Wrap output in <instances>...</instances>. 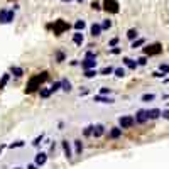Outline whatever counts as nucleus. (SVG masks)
<instances>
[{"instance_id": "1", "label": "nucleus", "mask_w": 169, "mask_h": 169, "mask_svg": "<svg viewBox=\"0 0 169 169\" xmlns=\"http://www.w3.org/2000/svg\"><path fill=\"white\" fill-rule=\"evenodd\" d=\"M49 78V74H48V71H42L41 74H36V76H32L31 79H29V83H27V86H26V93H32V91H36L39 86H41L46 79Z\"/></svg>"}, {"instance_id": "2", "label": "nucleus", "mask_w": 169, "mask_h": 169, "mask_svg": "<svg viewBox=\"0 0 169 169\" xmlns=\"http://www.w3.org/2000/svg\"><path fill=\"white\" fill-rule=\"evenodd\" d=\"M51 27L54 29V34H56V36H61L64 31L69 29V24L66 21H63V19H58V21H54V24Z\"/></svg>"}, {"instance_id": "3", "label": "nucleus", "mask_w": 169, "mask_h": 169, "mask_svg": "<svg viewBox=\"0 0 169 169\" xmlns=\"http://www.w3.org/2000/svg\"><path fill=\"white\" fill-rule=\"evenodd\" d=\"M103 9L107 12H110V14H118L120 5H118L117 0H103Z\"/></svg>"}, {"instance_id": "4", "label": "nucleus", "mask_w": 169, "mask_h": 169, "mask_svg": "<svg viewBox=\"0 0 169 169\" xmlns=\"http://www.w3.org/2000/svg\"><path fill=\"white\" fill-rule=\"evenodd\" d=\"M118 123H120V129H130L135 123V120H134L132 115H123L118 118Z\"/></svg>"}, {"instance_id": "5", "label": "nucleus", "mask_w": 169, "mask_h": 169, "mask_svg": "<svg viewBox=\"0 0 169 169\" xmlns=\"http://www.w3.org/2000/svg\"><path fill=\"white\" fill-rule=\"evenodd\" d=\"M161 51H162V44H161V42H156V44H152V46L144 48V53L149 54V56H156V54H159Z\"/></svg>"}, {"instance_id": "6", "label": "nucleus", "mask_w": 169, "mask_h": 169, "mask_svg": "<svg viewBox=\"0 0 169 169\" xmlns=\"http://www.w3.org/2000/svg\"><path fill=\"white\" fill-rule=\"evenodd\" d=\"M12 21H14V10H7V9L0 10V22L2 24H9Z\"/></svg>"}, {"instance_id": "7", "label": "nucleus", "mask_w": 169, "mask_h": 169, "mask_svg": "<svg viewBox=\"0 0 169 169\" xmlns=\"http://www.w3.org/2000/svg\"><path fill=\"white\" fill-rule=\"evenodd\" d=\"M147 112V120L151 118V120H156V118H159L161 117V110L159 108H151V110H145Z\"/></svg>"}, {"instance_id": "8", "label": "nucleus", "mask_w": 169, "mask_h": 169, "mask_svg": "<svg viewBox=\"0 0 169 169\" xmlns=\"http://www.w3.org/2000/svg\"><path fill=\"white\" fill-rule=\"evenodd\" d=\"M46 161H48V154L46 152H39L36 156V166H44Z\"/></svg>"}, {"instance_id": "9", "label": "nucleus", "mask_w": 169, "mask_h": 169, "mask_svg": "<svg viewBox=\"0 0 169 169\" xmlns=\"http://www.w3.org/2000/svg\"><path fill=\"white\" fill-rule=\"evenodd\" d=\"M134 120L139 122V123H144V122H147V112H145V110H139V112H137V117H135Z\"/></svg>"}, {"instance_id": "10", "label": "nucleus", "mask_w": 169, "mask_h": 169, "mask_svg": "<svg viewBox=\"0 0 169 169\" xmlns=\"http://www.w3.org/2000/svg\"><path fill=\"white\" fill-rule=\"evenodd\" d=\"M103 132H105V127L101 125V123L95 125V127H93V130H91V134H93L95 137H101V135H103Z\"/></svg>"}, {"instance_id": "11", "label": "nucleus", "mask_w": 169, "mask_h": 169, "mask_svg": "<svg viewBox=\"0 0 169 169\" xmlns=\"http://www.w3.org/2000/svg\"><path fill=\"white\" fill-rule=\"evenodd\" d=\"M81 66H83V69H93L96 66V61L95 59H86L84 58V61L81 63Z\"/></svg>"}, {"instance_id": "12", "label": "nucleus", "mask_w": 169, "mask_h": 169, "mask_svg": "<svg viewBox=\"0 0 169 169\" xmlns=\"http://www.w3.org/2000/svg\"><path fill=\"white\" fill-rule=\"evenodd\" d=\"M63 151H64V156L68 159L73 157V152H71V147H69V142L68 140H63Z\"/></svg>"}, {"instance_id": "13", "label": "nucleus", "mask_w": 169, "mask_h": 169, "mask_svg": "<svg viewBox=\"0 0 169 169\" xmlns=\"http://www.w3.org/2000/svg\"><path fill=\"white\" fill-rule=\"evenodd\" d=\"M83 41H84V39H83V34H81V31H78L73 36V42L76 44V46H81V44H83Z\"/></svg>"}, {"instance_id": "14", "label": "nucleus", "mask_w": 169, "mask_h": 169, "mask_svg": "<svg viewBox=\"0 0 169 169\" xmlns=\"http://www.w3.org/2000/svg\"><path fill=\"white\" fill-rule=\"evenodd\" d=\"M122 135V129L120 127H113L110 130V139H118Z\"/></svg>"}, {"instance_id": "15", "label": "nucleus", "mask_w": 169, "mask_h": 169, "mask_svg": "<svg viewBox=\"0 0 169 169\" xmlns=\"http://www.w3.org/2000/svg\"><path fill=\"white\" fill-rule=\"evenodd\" d=\"M123 63H125L127 68H130V69H135L139 66L137 61H134V59H130V58H125V59H123Z\"/></svg>"}, {"instance_id": "16", "label": "nucleus", "mask_w": 169, "mask_h": 169, "mask_svg": "<svg viewBox=\"0 0 169 169\" xmlns=\"http://www.w3.org/2000/svg\"><path fill=\"white\" fill-rule=\"evenodd\" d=\"M90 31H91V36H100V32H101L100 24H93V26L90 27Z\"/></svg>"}, {"instance_id": "17", "label": "nucleus", "mask_w": 169, "mask_h": 169, "mask_svg": "<svg viewBox=\"0 0 169 169\" xmlns=\"http://www.w3.org/2000/svg\"><path fill=\"white\" fill-rule=\"evenodd\" d=\"M95 101H100V103H113L112 98H105L103 95H96L95 96Z\"/></svg>"}, {"instance_id": "18", "label": "nucleus", "mask_w": 169, "mask_h": 169, "mask_svg": "<svg viewBox=\"0 0 169 169\" xmlns=\"http://www.w3.org/2000/svg\"><path fill=\"white\" fill-rule=\"evenodd\" d=\"M59 83H61V88H63L64 91H71V83H69L68 79H61Z\"/></svg>"}, {"instance_id": "19", "label": "nucleus", "mask_w": 169, "mask_h": 169, "mask_svg": "<svg viewBox=\"0 0 169 169\" xmlns=\"http://www.w3.org/2000/svg\"><path fill=\"white\" fill-rule=\"evenodd\" d=\"M144 44H145V39H134L132 41V49L140 48V46H144Z\"/></svg>"}, {"instance_id": "20", "label": "nucleus", "mask_w": 169, "mask_h": 169, "mask_svg": "<svg viewBox=\"0 0 169 169\" xmlns=\"http://www.w3.org/2000/svg\"><path fill=\"white\" fill-rule=\"evenodd\" d=\"M137 31H135V29H129V31H127V37H129V39H130V41H134V39H137Z\"/></svg>"}, {"instance_id": "21", "label": "nucleus", "mask_w": 169, "mask_h": 169, "mask_svg": "<svg viewBox=\"0 0 169 169\" xmlns=\"http://www.w3.org/2000/svg\"><path fill=\"white\" fill-rule=\"evenodd\" d=\"M84 27H86V24H84V21H81V19L74 22V29H76V31H83Z\"/></svg>"}, {"instance_id": "22", "label": "nucleus", "mask_w": 169, "mask_h": 169, "mask_svg": "<svg viewBox=\"0 0 169 169\" xmlns=\"http://www.w3.org/2000/svg\"><path fill=\"white\" fill-rule=\"evenodd\" d=\"M96 74H98V73H96L95 68H93V69H84V76H86V78H95Z\"/></svg>"}, {"instance_id": "23", "label": "nucleus", "mask_w": 169, "mask_h": 169, "mask_svg": "<svg viewBox=\"0 0 169 169\" xmlns=\"http://www.w3.org/2000/svg\"><path fill=\"white\" fill-rule=\"evenodd\" d=\"M9 78H10V74H9V73H5V74H4V76H2V79H0V90H2V88H4V86H5V84H7V81H9Z\"/></svg>"}, {"instance_id": "24", "label": "nucleus", "mask_w": 169, "mask_h": 169, "mask_svg": "<svg viewBox=\"0 0 169 169\" xmlns=\"http://www.w3.org/2000/svg\"><path fill=\"white\" fill-rule=\"evenodd\" d=\"M74 149H76V154L83 152V144H81V140H74Z\"/></svg>"}, {"instance_id": "25", "label": "nucleus", "mask_w": 169, "mask_h": 169, "mask_svg": "<svg viewBox=\"0 0 169 169\" xmlns=\"http://www.w3.org/2000/svg\"><path fill=\"white\" fill-rule=\"evenodd\" d=\"M39 95H41V98H48V96H51V90L49 88H42L39 91Z\"/></svg>"}, {"instance_id": "26", "label": "nucleus", "mask_w": 169, "mask_h": 169, "mask_svg": "<svg viewBox=\"0 0 169 169\" xmlns=\"http://www.w3.org/2000/svg\"><path fill=\"white\" fill-rule=\"evenodd\" d=\"M110 73H113V68H112V66H105V68L100 71V74H103V76H108Z\"/></svg>"}, {"instance_id": "27", "label": "nucleus", "mask_w": 169, "mask_h": 169, "mask_svg": "<svg viewBox=\"0 0 169 169\" xmlns=\"http://www.w3.org/2000/svg\"><path fill=\"white\" fill-rule=\"evenodd\" d=\"M10 71H12L14 74H15V76H22V74H24L22 68H17V66H12V68H10Z\"/></svg>"}, {"instance_id": "28", "label": "nucleus", "mask_w": 169, "mask_h": 169, "mask_svg": "<svg viewBox=\"0 0 169 169\" xmlns=\"http://www.w3.org/2000/svg\"><path fill=\"white\" fill-rule=\"evenodd\" d=\"M59 88H61V83H59V81H54V83L51 84V88H49V90H51V93H54V91H58Z\"/></svg>"}, {"instance_id": "29", "label": "nucleus", "mask_w": 169, "mask_h": 169, "mask_svg": "<svg viewBox=\"0 0 169 169\" xmlns=\"http://www.w3.org/2000/svg\"><path fill=\"white\" fill-rule=\"evenodd\" d=\"M26 145V142L24 140H17V142H12L10 144V149H15V147H24Z\"/></svg>"}, {"instance_id": "30", "label": "nucleus", "mask_w": 169, "mask_h": 169, "mask_svg": "<svg viewBox=\"0 0 169 169\" xmlns=\"http://www.w3.org/2000/svg\"><path fill=\"white\" fill-rule=\"evenodd\" d=\"M113 71H115V74L118 78H123V76H125V69L123 68H117V69H113Z\"/></svg>"}, {"instance_id": "31", "label": "nucleus", "mask_w": 169, "mask_h": 169, "mask_svg": "<svg viewBox=\"0 0 169 169\" xmlns=\"http://www.w3.org/2000/svg\"><path fill=\"white\" fill-rule=\"evenodd\" d=\"M100 27H101V29H110V27H112V21H110V19H105Z\"/></svg>"}, {"instance_id": "32", "label": "nucleus", "mask_w": 169, "mask_h": 169, "mask_svg": "<svg viewBox=\"0 0 169 169\" xmlns=\"http://www.w3.org/2000/svg\"><path fill=\"white\" fill-rule=\"evenodd\" d=\"M152 100H154L152 93H145V95H142V101H152Z\"/></svg>"}, {"instance_id": "33", "label": "nucleus", "mask_w": 169, "mask_h": 169, "mask_svg": "<svg viewBox=\"0 0 169 169\" xmlns=\"http://www.w3.org/2000/svg\"><path fill=\"white\" fill-rule=\"evenodd\" d=\"M42 139H44V134H41L39 137H36V139H34V142H32V145H39V144H41V140H42Z\"/></svg>"}, {"instance_id": "34", "label": "nucleus", "mask_w": 169, "mask_h": 169, "mask_svg": "<svg viewBox=\"0 0 169 169\" xmlns=\"http://www.w3.org/2000/svg\"><path fill=\"white\" fill-rule=\"evenodd\" d=\"M84 58H86V59H95L96 56H95V53H93V51H88V53L84 54Z\"/></svg>"}, {"instance_id": "35", "label": "nucleus", "mask_w": 169, "mask_h": 169, "mask_svg": "<svg viewBox=\"0 0 169 169\" xmlns=\"http://www.w3.org/2000/svg\"><path fill=\"white\" fill-rule=\"evenodd\" d=\"M91 9H95V10H101V5L98 2H91Z\"/></svg>"}, {"instance_id": "36", "label": "nucleus", "mask_w": 169, "mask_h": 169, "mask_svg": "<svg viewBox=\"0 0 169 169\" xmlns=\"http://www.w3.org/2000/svg\"><path fill=\"white\" fill-rule=\"evenodd\" d=\"M91 130H93V125H88L84 129V135H91Z\"/></svg>"}, {"instance_id": "37", "label": "nucleus", "mask_w": 169, "mask_h": 169, "mask_svg": "<svg viewBox=\"0 0 169 169\" xmlns=\"http://www.w3.org/2000/svg\"><path fill=\"white\" fill-rule=\"evenodd\" d=\"M145 63H147V59L144 58V56H142V58H139V59H137V64H140V66H144Z\"/></svg>"}, {"instance_id": "38", "label": "nucleus", "mask_w": 169, "mask_h": 169, "mask_svg": "<svg viewBox=\"0 0 169 169\" xmlns=\"http://www.w3.org/2000/svg\"><path fill=\"white\" fill-rule=\"evenodd\" d=\"M159 68H161V71H162L164 74H168V64H166V63H164V64H161Z\"/></svg>"}, {"instance_id": "39", "label": "nucleus", "mask_w": 169, "mask_h": 169, "mask_svg": "<svg viewBox=\"0 0 169 169\" xmlns=\"http://www.w3.org/2000/svg\"><path fill=\"white\" fill-rule=\"evenodd\" d=\"M117 44H118V37H113L110 41V46H117Z\"/></svg>"}, {"instance_id": "40", "label": "nucleus", "mask_w": 169, "mask_h": 169, "mask_svg": "<svg viewBox=\"0 0 169 169\" xmlns=\"http://www.w3.org/2000/svg\"><path fill=\"white\" fill-rule=\"evenodd\" d=\"M61 61H64V54L63 53H58V63H61Z\"/></svg>"}, {"instance_id": "41", "label": "nucleus", "mask_w": 169, "mask_h": 169, "mask_svg": "<svg viewBox=\"0 0 169 169\" xmlns=\"http://www.w3.org/2000/svg\"><path fill=\"white\" fill-rule=\"evenodd\" d=\"M100 93H101V95H107V93H110V88H101Z\"/></svg>"}, {"instance_id": "42", "label": "nucleus", "mask_w": 169, "mask_h": 169, "mask_svg": "<svg viewBox=\"0 0 169 169\" xmlns=\"http://www.w3.org/2000/svg\"><path fill=\"white\" fill-rule=\"evenodd\" d=\"M161 115H162L164 118L168 120V118H169V112H168V110H164V112H161Z\"/></svg>"}, {"instance_id": "43", "label": "nucleus", "mask_w": 169, "mask_h": 169, "mask_svg": "<svg viewBox=\"0 0 169 169\" xmlns=\"http://www.w3.org/2000/svg\"><path fill=\"white\" fill-rule=\"evenodd\" d=\"M110 53H112V54H120V48H113Z\"/></svg>"}, {"instance_id": "44", "label": "nucleus", "mask_w": 169, "mask_h": 169, "mask_svg": "<svg viewBox=\"0 0 169 169\" xmlns=\"http://www.w3.org/2000/svg\"><path fill=\"white\" fill-rule=\"evenodd\" d=\"M27 169H37V166H36V164H31V166H29Z\"/></svg>"}, {"instance_id": "45", "label": "nucleus", "mask_w": 169, "mask_h": 169, "mask_svg": "<svg viewBox=\"0 0 169 169\" xmlns=\"http://www.w3.org/2000/svg\"><path fill=\"white\" fill-rule=\"evenodd\" d=\"M4 147H5V145H0V154H2V151H4Z\"/></svg>"}, {"instance_id": "46", "label": "nucleus", "mask_w": 169, "mask_h": 169, "mask_svg": "<svg viewBox=\"0 0 169 169\" xmlns=\"http://www.w3.org/2000/svg\"><path fill=\"white\" fill-rule=\"evenodd\" d=\"M61 2H71V0H61Z\"/></svg>"}, {"instance_id": "47", "label": "nucleus", "mask_w": 169, "mask_h": 169, "mask_svg": "<svg viewBox=\"0 0 169 169\" xmlns=\"http://www.w3.org/2000/svg\"><path fill=\"white\" fill-rule=\"evenodd\" d=\"M15 169H22V168H15Z\"/></svg>"}, {"instance_id": "48", "label": "nucleus", "mask_w": 169, "mask_h": 169, "mask_svg": "<svg viewBox=\"0 0 169 169\" xmlns=\"http://www.w3.org/2000/svg\"><path fill=\"white\" fill-rule=\"evenodd\" d=\"M76 2H81V0H76Z\"/></svg>"}]
</instances>
